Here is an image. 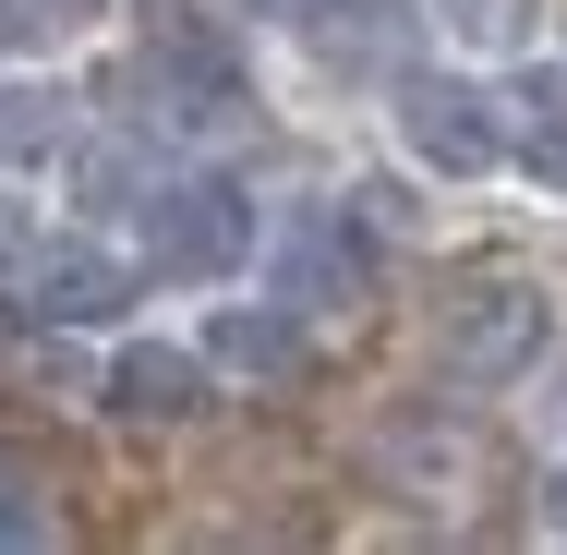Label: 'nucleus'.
<instances>
[{"label": "nucleus", "instance_id": "obj_1", "mask_svg": "<svg viewBox=\"0 0 567 555\" xmlns=\"http://www.w3.org/2000/svg\"><path fill=\"white\" fill-rule=\"evenodd\" d=\"M254 241H266V218H254V194L218 182V169L145 194V266H157V278H194V290H206V278H241Z\"/></svg>", "mask_w": 567, "mask_h": 555}, {"label": "nucleus", "instance_id": "obj_2", "mask_svg": "<svg viewBox=\"0 0 567 555\" xmlns=\"http://www.w3.org/2000/svg\"><path fill=\"white\" fill-rule=\"evenodd\" d=\"M435 350H447L471 387H519L556 350V302L532 278H471V290H447V315H435Z\"/></svg>", "mask_w": 567, "mask_h": 555}, {"label": "nucleus", "instance_id": "obj_3", "mask_svg": "<svg viewBox=\"0 0 567 555\" xmlns=\"http://www.w3.org/2000/svg\"><path fill=\"white\" fill-rule=\"evenodd\" d=\"M399 145L435 169V182H483L507 157V97H483L471 73H399Z\"/></svg>", "mask_w": 567, "mask_h": 555}, {"label": "nucleus", "instance_id": "obj_4", "mask_svg": "<svg viewBox=\"0 0 567 555\" xmlns=\"http://www.w3.org/2000/svg\"><path fill=\"white\" fill-rule=\"evenodd\" d=\"M145 73H157L169 121H194V133H229V121H254V73H241V49H229V24H218V12H169V24L145 37Z\"/></svg>", "mask_w": 567, "mask_h": 555}, {"label": "nucleus", "instance_id": "obj_5", "mask_svg": "<svg viewBox=\"0 0 567 555\" xmlns=\"http://www.w3.org/2000/svg\"><path fill=\"white\" fill-rule=\"evenodd\" d=\"M266 278H278L290 315H339V302H362V229H350V206H278Z\"/></svg>", "mask_w": 567, "mask_h": 555}, {"label": "nucleus", "instance_id": "obj_6", "mask_svg": "<svg viewBox=\"0 0 567 555\" xmlns=\"http://www.w3.org/2000/svg\"><path fill=\"white\" fill-rule=\"evenodd\" d=\"M97 399H110L121 423H194V411H206V362L169 350V338H121L110 374H97Z\"/></svg>", "mask_w": 567, "mask_h": 555}, {"label": "nucleus", "instance_id": "obj_7", "mask_svg": "<svg viewBox=\"0 0 567 555\" xmlns=\"http://www.w3.org/2000/svg\"><path fill=\"white\" fill-rule=\"evenodd\" d=\"M121 302H133V278H121V254H97V241H61V254L24 266V315L37 327H110Z\"/></svg>", "mask_w": 567, "mask_h": 555}, {"label": "nucleus", "instance_id": "obj_8", "mask_svg": "<svg viewBox=\"0 0 567 555\" xmlns=\"http://www.w3.org/2000/svg\"><path fill=\"white\" fill-rule=\"evenodd\" d=\"M507 157H519L544 194H567V61H532V73L507 85Z\"/></svg>", "mask_w": 567, "mask_h": 555}, {"label": "nucleus", "instance_id": "obj_9", "mask_svg": "<svg viewBox=\"0 0 567 555\" xmlns=\"http://www.w3.org/2000/svg\"><path fill=\"white\" fill-rule=\"evenodd\" d=\"M73 145V97L49 85V73H12L0 85V169H37V157H61Z\"/></svg>", "mask_w": 567, "mask_h": 555}, {"label": "nucleus", "instance_id": "obj_10", "mask_svg": "<svg viewBox=\"0 0 567 555\" xmlns=\"http://www.w3.org/2000/svg\"><path fill=\"white\" fill-rule=\"evenodd\" d=\"M290 24H302L339 73H362V49H386V37H399V0H302Z\"/></svg>", "mask_w": 567, "mask_h": 555}, {"label": "nucleus", "instance_id": "obj_11", "mask_svg": "<svg viewBox=\"0 0 567 555\" xmlns=\"http://www.w3.org/2000/svg\"><path fill=\"white\" fill-rule=\"evenodd\" d=\"M206 350H218V362H254V374H302V362H315L290 315H218V338H206Z\"/></svg>", "mask_w": 567, "mask_h": 555}, {"label": "nucleus", "instance_id": "obj_12", "mask_svg": "<svg viewBox=\"0 0 567 555\" xmlns=\"http://www.w3.org/2000/svg\"><path fill=\"white\" fill-rule=\"evenodd\" d=\"M435 24L458 49H519L532 37V0H435Z\"/></svg>", "mask_w": 567, "mask_h": 555}, {"label": "nucleus", "instance_id": "obj_13", "mask_svg": "<svg viewBox=\"0 0 567 555\" xmlns=\"http://www.w3.org/2000/svg\"><path fill=\"white\" fill-rule=\"evenodd\" d=\"M37 483L24 471H0V544H49V507H24Z\"/></svg>", "mask_w": 567, "mask_h": 555}, {"label": "nucleus", "instance_id": "obj_14", "mask_svg": "<svg viewBox=\"0 0 567 555\" xmlns=\"http://www.w3.org/2000/svg\"><path fill=\"white\" fill-rule=\"evenodd\" d=\"M544 520H556V532H567V459H556V483H544Z\"/></svg>", "mask_w": 567, "mask_h": 555}, {"label": "nucleus", "instance_id": "obj_15", "mask_svg": "<svg viewBox=\"0 0 567 555\" xmlns=\"http://www.w3.org/2000/svg\"><path fill=\"white\" fill-rule=\"evenodd\" d=\"M254 12H278V24H290V12H302V0H254Z\"/></svg>", "mask_w": 567, "mask_h": 555}, {"label": "nucleus", "instance_id": "obj_16", "mask_svg": "<svg viewBox=\"0 0 567 555\" xmlns=\"http://www.w3.org/2000/svg\"><path fill=\"white\" fill-rule=\"evenodd\" d=\"M49 12H97V0H49Z\"/></svg>", "mask_w": 567, "mask_h": 555}, {"label": "nucleus", "instance_id": "obj_17", "mask_svg": "<svg viewBox=\"0 0 567 555\" xmlns=\"http://www.w3.org/2000/svg\"><path fill=\"white\" fill-rule=\"evenodd\" d=\"M0 254H12V206H0Z\"/></svg>", "mask_w": 567, "mask_h": 555}]
</instances>
